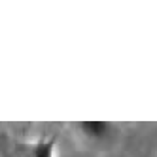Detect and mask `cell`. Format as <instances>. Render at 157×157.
<instances>
[{
  "instance_id": "1",
  "label": "cell",
  "mask_w": 157,
  "mask_h": 157,
  "mask_svg": "<svg viewBox=\"0 0 157 157\" xmlns=\"http://www.w3.org/2000/svg\"><path fill=\"white\" fill-rule=\"evenodd\" d=\"M78 131H80V134L83 138L91 140V142H102L104 138L110 136L112 123L110 121H100V119L80 121V123H78Z\"/></svg>"
},
{
  "instance_id": "2",
  "label": "cell",
  "mask_w": 157,
  "mask_h": 157,
  "mask_svg": "<svg viewBox=\"0 0 157 157\" xmlns=\"http://www.w3.org/2000/svg\"><path fill=\"white\" fill-rule=\"evenodd\" d=\"M27 157H57V138L55 136H40L30 142Z\"/></svg>"
}]
</instances>
